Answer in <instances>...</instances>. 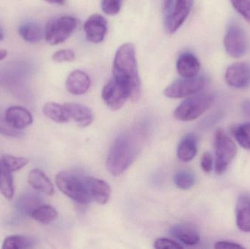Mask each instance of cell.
Returning a JSON list of instances; mask_svg holds the SVG:
<instances>
[{"label":"cell","mask_w":250,"mask_h":249,"mask_svg":"<svg viewBox=\"0 0 250 249\" xmlns=\"http://www.w3.org/2000/svg\"><path fill=\"white\" fill-rule=\"evenodd\" d=\"M138 146L135 134L126 133L119 136L108 152V171L116 176L122 175L136 159Z\"/></svg>","instance_id":"7a4b0ae2"},{"label":"cell","mask_w":250,"mask_h":249,"mask_svg":"<svg viewBox=\"0 0 250 249\" xmlns=\"http://www.w3.org/2000/svg\"><path fill=\"white\" fill-rule=\"evenodd\" d=\"M236 225L243 232H250V197L241 196L236 208Z\"/></svg>","instance_id":"ffe728a7"},{"label":"cell","mask_w":250,"mask_h":249,"mask_svg":"<svg viewBox=\"0 0 250 249\" xmlns=\"http://www.w3.org/2000/svg\"><path fill=\"white\" fill-rule=\"evenodd\" d=\"M6 121L15 130H23L33 122L32 114L26 108L15 105L7 108L5 111Z\"/></svg>","instance_id":"4fadbf2b"},{"label":"cell","mask_w":250,"mask_h":249,"mask_svg":"<svg viewBox=\"0 0 250 249\" xmlns=\"http://www.w3.org/2000/svg\"><path fill=\"white\" fill-rule=\"evenodd\" d=\"M53 61L57 63L70 62L76 59V54L73 50H60L52 56Z\"/></svg>","instance_id":"1f68e13d"},{"label":"cell","mask_w":250,"mask_h":249,"mask_svg":"<svg viewBox=\"0 0 250 249\" xmlns=\"http://www.w3.org/2000/svg\"><path fill=\"white\" fill-rule=\"evenodd\" d=\"M86 38L89 42L100 43L104 41L108 31V22L101 15H92L83 25Z\"/></svg>","instance_id":"7c38bea8"},{"label":"cell","mask_w":250,"mask_h":249,"mask_svg":"<svg viewBox=\"0 0 250 249\" xmlns=\"http://www.w3.org/2000/svg\"><path fill=\"white\" fill-rule=\"evenodd\" d=\"M91 86L89 76L82 70L72 72L66 80V89L69 93L74 95H82L86 93Z\"/></svg>","instance_id":"e0dca14e"},{"label":"cell","mask_w":250,"mask_h":249,"mask_svg":"<svg viewBox=\"0 0 250 249\" xmlns=\"http://www.w3.org/2000/svg\"><path fill=\"white\" fill-rule=\"evenodd\" d=\"M78 20L73 16H64L51 19L45 26L44 36L50 45L64 42L77 27Z\"/></svg>","instance_id":"5b68a950"},{"label":"cell","mask_w":250,"mask_h":249,"mask_svg":"<svg viewBox=\"0 0 250 249\" xmlns=\"http://www.w3.org/2000/svg\"><path fill=\"white\" fill-rule=\"evenodd\" d=\"M226 83L236 89H245L250 86V64L236 62L230 65L225 75Z\"/></svg>","instance_id":"8fae6325"},{"label":"cell","mask_w":250,"mask_h":249,"mask_svg":"<svg viewBox=\"0 0 250 249\" xmlns=\"http://www.w3.org/2000/svg\"><path fill=\"white\" fill-rule=\"evenodd\" d=\"M4 31H3L2 27L0 25V41L4 39Z\"/></svg>","instance_id":"ab89813d"},{"label":"cell","mask_w":250,"mask_h":249,"mask_svg":"<svg viewBox=\"0 0 250 249\" xmlns=\"http://www.w3.org/2000/svg\"><path fill=\"white\" fill-rule=\"evenodd\" d=\"M214 248L220 249H244L245 247H242L240 244H236V243L230 242V241H219L214 245Z\"/></svg>","instance_id":"d590c367"},{"label":"cell","mask_w":250,"mask_h":249,"mask_svg":"<svg viewBox=\"0 0 250 249\" xmlns=\"http://www.w3.org/2000/svg\"><path fill=\"white\" fill-rule=\"evenodd\" d=\"M11 171L0 159V192L7 200L13 199L15 193L14 181Z\"/></svg>","instance_id":"7402d4cb"},{"label":"cell","mask_w":250,"mask_h":249,"mask_svg":"<svg viewBox=\"0 0 250 249\" xmlns=\"http://www.w3.org/2000/svg\"><path fill=\"white\" fill-rule=\"evenodd\" d=\"M102 97L105 105L116 111L123 108L129 94L125 86L113 77L103 89Z\"/></svg>","instance_id":"30bf717a"},{"label":"cell","mask_w":250,"mask_h":249,"mask_svg":"<svg viewBox=\"0 0 250 249\" xmlns=\"http://www.w3.org/2000/svg\"><path fill=\"white\" fill-rule=\"evenodd\" d=\"M174 2L175 0H163V11L165 16L171 10Z\"/></svg>","instance_id":"8d00e7d4"},{"label":"cell","mask_w":250,"mask_h":249,"mask_svg":"<svg viewBox=\"0 0 250 249\" xmlns=\"http://www.w3.org/2000/svg\"><path fill=\"white\" fill-rule=\"evenodd\" d=\"M56 184L64 195L76 203L86 205L92 200L85 181L75 174L67 171L59 172L56 177Z\"/></svg>","instance_id":"3957f363"},{"label":"cell","mask_w":250,"mask_h":249,"mask_svg":"<svg viewBox=\"0 0 250 249\" xmlns=\"http://www.w3.org/2000/svg\"><path fill=\"white\" fill-rule=\"evenodd\" d=\"M214 96L209 94H198L188 98L175 110L173 115L179 121L197 119L212 105Z\"/></svg>","instance_id":"277c9868"},{"label":"cell","mask_w":250,"mask_h":249,"mask_svg":"<svg viewBox=\"0 0 250 249\" xmlns=\"http://www.w3.org/2000/svg\"><path fill=\"white\" fill-rule=\"evenodd\" d=\"M193 0H175L171 10L165 16V27L167 33L174 34L185 23L192 10Z\"/></svg>","instance_id":"9c48e42d"},{"label":"cell","mask_w":250,"mask_h":249,"mask_svg":"<svg viewBox=\"0 0 250 249\" xmlns=\"http://www.w3.org/2000/svg\"><path fill=\"white\" fill-rule=\"evenodd\" d=\"M198 149V140L194 134H188L183 137L177 149V156L181 161L190 162L195 158Z\"/></svg>","instance_id":"44dd1931"},{"label":"cell","mask_w":250,"mask_h":249,"mask_svg":"<svg viewBox=\"0 0 250 249\" xmlns=\"http://www.w3.org/2000/svg\"><path fill=\"white\" fill-rule=\"evenodd\" d=\"M34 241L26 235H13L7 237L1 246L3 249H24L33 247Z\"/></svg>","instance_id":"484cf974"},{"label":"cell","mask_w":250,"mask_h":249,"mask_svg":"<svg viewBox=\"0 0 250 249\" xmlns=\"http://www.w3.org/2000/svg\"><path fill=\"white\" fill-rule=\"evenodd\" d=\"M19 33L26 42L36 43L42 39L44 35V31L38 23L35 22H27L19 27Z\"/></svg>","instance_id":"cb8c5ba5"},{"label":"cell","mask_w":250,"mask_h":249,"mask_svg":"<svg viewBox=\"0 0 250 249\" xmlns=\"http://www.w3.org/2000/svg\"><path fill=\"white\" fill-rule=\"evenodd\" d=\"M201 166L204 172H210L212 171L213 158L211 153L205 152L203 154L201 157Z\"/></svg>","instance_id":"e575fe53"},{"label":"cell","mask_w":250,"mask_h":249,"mask_svg":"<svg viewBox=\"0 0 250 249\" xmlns=\"http://www.w3.org/2000/svg\"><path fill=\"white\" fill-rule=\"evenodd\" d=\"M235 10L250 23V0H230Z\"/></svg>","instance_id":"4dcf8cb0"},{"label":"cell","mask_w":250,"mask_h":249,"mask_svg":"<svg viewBox=\"0 0 250 249\" xmlns=\"http://www.w3.org/2000/svg\"><path fill=\"white\" fill-rule=\"evenodd\" d=\"M31 217L42 225H48L58 218V212L49 205H42L34 209L30 213Z\"/></svg>","instance_id":"d4e9b609"},{"label":"cell","mask_w":250,"mask_h":249,"mask_svg":"<svg viewBox=\"0 0 250 249\" xmlns=\"http://www.w3.org/2000/svg\"><path fill=\"white\" fill-rule=\"evenodd\" d=\"M113 77L125 86L132 102L138 101L141 95V81L133 44H123L117 50L113 66Z\"/></svg>","instance_id":"6da1fadb"},{"label":"cell","mask_w":250,"mask_h":249,"mask_svg":"<svg viewBox=\"0 0 250 249\" xmlns=\"http://www.w3.org/2000/svg\"><path fill=\"white\" fill-rule=\"evenodd\" d=\"M195 182V175L188 171H179L174 176L175 184L181 190H189L193 187Z\"/></svg>","instance_id":"4316f807"},{"label":"cell","mask_w":250,"mask_h":249,"mask_svg":"<svg viewBox=\"0 0 250 249\" xmlns=\"http://www.w3.org/2000/svg\"><path fill=\"white\" fill-rule=\"evenodd\" d=\"M216 163L215 171L218 175L226 172L228 167L237 153L234 142L222 130H217L214 136Z\"/></svg>","instance_id":"8992f818"},{"label":"cell","mask_w":250,"mask_h":249,"mask_svg":"<svg viewBox=\"0 0 250 249\" xmlns=\"http://www.w3.org/2000/svg\"><path fill=\"white\" fill-rule=\"evenodd\" d=\"M45 1L51 4H63L64 3V0H45Z\"/></svg>","instance_id":"74e56055"},{"label":"cell","mask_w":250,"mask_h":249,"mask_svg":"<svg viewBox=\"0 0 250 249\" xmlns=\"http://www.w3.org/2000/svg\"><path fill=\"white\" fill-rule=\"evenodd\" d=\"M207 84V79L204 76L193 77H182L175 80L164 91V95L171 99H180L198 93Z\"/></svg>","instance_id":"52a82bcc"},{"label":"cell","mask_w":250,"mask_h":249,"mask_svg":"<svg viewBox=\"0 0 250 249\" xmlns=\"http://www.w3.org/2000/svg\"><path fill=\"white\" fill-rule=\"evenodd\" d=\"M7 55V51L5 49H1L0 48V61L4 59Z\"/></svg>","instance_id":"f35d334b"},{"label":"cell","mask_w":250,"mask_h":249,"mask_svg":"<svg viewBox=\"0 0 250 249\" xmlns=\"http://www.w3.org/2000/svg\"><path fill=\"white\" fill-rule=\"evenodd\" d=\"M42 112L45 116L54 122L66 123L70 120L68 113L64 105L56 102H47L42 108Z\"/></svg>","instance_id":"603a6c76"},{"label":"cell","mask_w":250,"mask_h":249,"mask_svg":"<svg viewBox=\"0 0 250 249\" xmlns=\"http://www.w3.org/2000/svg\"><path fill=\"white\" fill-rule=\"evenodd\" d=\"M70 118H72L80 127H86L92 124L93 114L87 107L82 104H64Z\"/></svg>","instance_id":"ac0fdd59"},{"label":"cell","mask_w":250,"mask_h":249,"mask_svg":"<svg viewBox=\"0 0 250 249\" xmlns=\"http://www.w3.org/2000/svg\"><path fill=\"white\" fill-rule=\"evenodd\" d=\"M234 136L242 148L250 150V123L238 126L235 130Z\"/></svg>","instance_id":"83f0119b"},{"label":"cell","mask_w":250,"mask_h":249,"mask_svg":"<svg viewBox=\"0 0 250 249\" xmlns=\"http://www.w3.org/2000/svg\"><path fill=\"white\" fill-rule=\"evenodd\" d=\"M226 52L233 58H241L249 48L248 37L243 28L236 23L229 25L224 38Z\"/></svg>","instance_id":"ba28073f"},{"label":"cell","mask_w":250,"mask_h":249,"mask_svg":"<svg viewBox=\"0 0 250 249\" xmlns=\"http://www.w3.org/2000/svg\"><path fill=\"white\" fill-rule=\"evenodd\" d=\"M1 161L11 172L22 169L29 162V159L26 158L8 154L4 155L1 158Z\"/></svg>","instance_id":"f1b7e54d"},{"label":"cell","mask_w":250,"mask_h":249,"mask_svg":"<svg viewBox=\"0 0 250 249\" xmlns=\"http://www.w3.org/2000/svg\"><path fill=\"white\" fill-rule=\"evenodd\" d=\"M154 247L157 249H182L184 247L176 241L167 238H158L154 242Z\"/></svg>","instance_id":"d6a6232c"},{"label":"cell","mask_w":250,"mask_h":249,"mask_svg":"<svg viewBox=\"0 0 250 249\" xmlns=\"http://www.w3.org/2000/svg\"><path fill=\"white\" fill-rule=\"evenodd\" d=\"M84 181L91 198L100 205L108 203L111 195V189L105 181L95 178H87Z\"/></svg>","instance_id":"2e32d148"},{"label":"cell","mask_w":250,"mask_h":249,"mask_svg":"<svg viewBox=\"0 0 250 249\" xmlns=\"http://www.w3.org/2000/svg\"><path fill=\"white\" fill-rule=\"evenodd\" d=\"M28 183L34 190L40 192L49 196L54 194V188L52 183L41 170L38 168L32 170L28 175Z\"/></svg>","instance_id":"d6986e66"},{"label":"cell","mask_w":250,"mask_h":249,"mask_svg":"<svg viewBox=\"0 0 250 249\" xmlns=\"http://www.w3.org/2000/svg\"><path fill=\"white\" fill-rule=\"evenodd\" d=\"M170 235L185 245H196L200 241L198 230L192 224L188 222L173 225L170 228Z\"/></svg>","instance_id":"5bb4252c"},{"label":"cell","mask_w":250,"mask_h":249,"mask_svg":"<svg viewBox=\"0 0 250 249\" xmlns=\"http://www.w3.org/2000/svg\"><path fill=\"white\" fill-rule=\"evenodd\" d=\"M0 134L8 137H18L21 135V133L19 130H15L9 125L5 118H2L0 116Z\"/></svg>","instance_id":"836d02e7"},{"label":"cell","mask_w":250,"mask_h":249,"mask_svg":"<svg viewBox=\"0 0 250 249\" xmlns=\"http://www.w3.org/2000/svg\"><path fill=\"white\" fill-rule=\"evenodd\" d=\"M123 0H102V10L108 16H115L121 10Z\"/></svg>","instance_id":"f546056e"},{"label":"cell","mask_w":250,"mask_h":249,"mask_svg":"<svg viewBox=\"0 0 250 249\" xmlns=\"http://www.w3.org/2000/svg\"><path fill=\"white\" fill-rule=\"evenodd\" d=\"M176 69L182 77H193L199 73L201 63L195 54L185 51L179 55L176 61Z\"/></svg>","instance_id":"9a60e30c"}]
</instances>
